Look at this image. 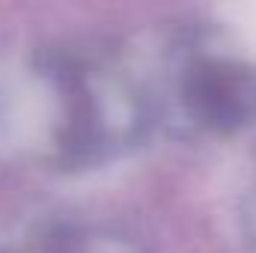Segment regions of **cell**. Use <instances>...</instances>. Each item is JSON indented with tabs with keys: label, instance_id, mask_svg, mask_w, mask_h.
<instances>
[{
	"label": "cell",
	"instance_id": "1",
	"mask_svg": "<svg viewBox=\"0 0 256 253\" xmlns=\"http://www.w3.org/2000/svg\"><path fill=\"white\" fill-rule=\"evenodd\" d=\"M238 12H242V21H238V27L244 30V36H248V39H254V42H256V6L238 9Z\"/></svg>",
	"mask_w": 256,
	"mask_h": 253
}]
</instances>
